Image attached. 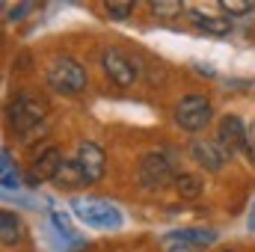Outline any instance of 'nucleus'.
<instances>
[{
  "mask_svg": "<svg viewBox=\"0 0 255 252\" xmlns=\"http://www.w3.org/2000/svg\"><path fill=\"white\" fill-rule=\"evenodd\" d=\"M71 211H74V217L83 223V226H89V229H119L122 226V214H119V208L113 205V202H107V199H95V196H86V199H74L71 202Z\"/></svg>",
  "mask_w": 255,
  "mask_h": 252,
  "instance_id": "nucleus-1",
  "label": "nucleus"
},
{
  "mask_svg": "<svg viewBox=\"0 0 255 252\" xmlns=\"http://www.w3.org/2000/svg\"><path fill=\"white\" fill-rule=\"evenodd\" d=\"M42 122H45V104L39 98H33L27 92L12 98V104H9V125H12V130L18 136L27 139L36 127H42Z\"/></svg>",
  "mask_w": 255,
  "mask_h": 252,
  "instance_id": "nucleus-2",
  "label": "nucleus"
},
{
  "mask_svg": "<svg viewBox=\"0 0 255 252\" xmlns=\"http://www.w3.org/2000/svg\"><path fill=\"white\" fill-rule=\"evenodd\" d=\"M48 86L60 95H77L86 86V68L74 57H57L48 65Z\"/></svg>",
  "mask_w": 255,
  "mask_h": 252,
  "instance_id": "nucleus-3",
  "label": "nucleus"
},
{
  "mask_svg": "<svg viewBox=\"0 0 255 252\" xmlns=\"http://www.w3.org/2000/svg\"><path fill=\"white\" fill-rule=\"evenodd\" d=\"M136 178L145 190H163L166 184H175V169H172V160L163 154V151H148L142 154L139 160V169H136Z\"/></svg>",
  "mask_w": 255,
  "mask_h": 252,
  "instance_id": "nucleus-4",
  "label": "nucleus"
},
{
  "mask_svg": "<svg viewBox=\"0 0 255 252\" xmlns=\"http://www.w3.org/2000/svg\"><path fill=\"white\" fill-rule=\"evenodd\" d=\"M211 101L205 98V95H184L181 101H178V107H175V122L184 127V130H202V127L211 122Z\"/></svg>",
  "mask_w": 255,
  "mask_h": 252,
  "instance_id": "nucleus-5",
  "label": "nucleus"
},
{
  "mask_svg": "<svg viewBox=\"0 0 255 252\" xmlns=\"http://www.w3.org/2000/svg\"><path fill=\"white\" fill-rule=\"evenodd\" d=\"M101 68H104V74L113 80V83H119V86H130L133 80H136V63L122 54V51H116V48H107L104 54H101Z\"/></svg>",
  "mask_w": 255,
  "mask_h": 252,
  "instance_id": "nucleus-6",
  "label": "nucleus"
},
{
  "mask_svg": "<svg viewBox=\"0 0 255 252\" xmlns=\"http://www.w3.org/2000/svg\"><path fill=\"white\" fill-rule=\"evenodd\" d=\"M74 163H77V169L83 172L86 184H98V181L104 178L107 160H104V151H101L95 142H80V145H77V154H74Z\"/></svg>",
  "mask_w": 255,
  "mask_h": 252,
  "instance_id": "nucleus-7",
  "label": "nucleus"
},
{
  "mask_svg": "<svg viewBox=\"0 0 255 252\" xmlns=\"http://www.w3.org/2000/svg\"><path fill=\"white\" fill-rule=\"evenodd\" d=\"M63 154H60V148H45L36 160H33V166H30V172H27V184H45V181H57V175H60V169H63Z\"/></svg>",
  "mask_w": 255,
  "mask_h": 252,
  "instance_id": "nucleus-8",
  "label": "nucleus"
},
{
  "mask_svg": "<svg viewBox=\"0 0 255 252\" xmlns=\"http://www.w3.org/2000/svg\"><path fill=\"white\" fill-rule=\"evenodd\" d=\"M247 142V125L238 119V116H223L220 127H217V145L226 157H232L238 148H244Z\"/></svg>",
  "mask_w": 255,
  "mask_h": 252,
  "instance_id": "nucleus-9",
  "label": "nucleus"
},
{
  "mask_svg": "<svg viewBox=\"0 0 255 252\" xmlns=\"http://www.w3.org/2000/svg\"><path fill=\"white\" fill-rule=\"evenodd\" d=\"M190 154H193V160H196L199 166H205L208 172H220V169H223V160H229V157L220 151V145L205 142V139H196V142H193Z\"/></svg>",
  "mask_w": 255,
  "mask_h": 252,
  "instance_id": "nucleus-10",
  "label": "nucleus"
},
{
  "mask_svg": "<svg viewBox=\"0 0 255 252\" xmlns=\"http://www.w3.org/2000/svg\"><path fill=\"white\" fill-rule=\"evenodd\" d=\"M193 27L202 30V33H208V36H226L232 30V21L220 18V15H202V12H196L193 15Z\"/></svg>",
  "mask_w": 255,
  "mask_h": 252,
  "instance_id": "nucleus-11",
  "label": "nucleus"
},
{
  "mask_svg": "<svg viewBox=\"0 0 255 252\" xmlns=\"http://www.w3.org/2000/svg\"><path fill=\"white\" fill-rule=\"evenodd\" d=\"M21 238H24V226H21V220H18L12 211H3V214H0V241H3L6 247H15Z\"/></svg>",
  "mask_w": 255,
  "mask_h": 252,
  "instance_id": "nucleus-12",
  "label": "nucleus"
},
{
  "mask_svg": "<svg viewBox=\"0 0 255 252\" xmlns=\"http://www.w3.org/2000/svg\"><path fill=\"white\" fill-rule=\"evenodd\" d=\"M202 178L199 175H190V172H181L178 178H175V190H178V196L181 199H196V196H202Z\"/></svg>",
  "mask_w": 255,
  "mask_h": 252,
  "instance_id": "nucleus-13",
  "label": "nucleus"
},
{
  "mask_svg": "<svg viewBox=\"0 0 255 252\" xmlns=\"http://www.w3.org/2000/svg\"><path fill=\"white\" fill-rule=\"evenodd\" d=\"M175 241H184V244H196V247H205V244H214L217 241V232H208V229H181V232H172Z\"/></svg>",
  "mask_w": 255,
  "mask_h": 252,
  "instance_id": "nucleus-14",
  "label": "nucleus"
},
{
  "mask_svg": "<svg viewBox=\"0 0 255 252\" xmlns=\"http://www.w3.org/2000/svg\"><path fill=\"white\" fill-rule=\"evenodd\" d=\"M57 181H60L63 187H80V184H86V178H83V172L77 169L74 160H65L63 169H60V175H57Z\"/></svg>",
  "mask_w": 255,
  "mask_h": 252,
  "instance_id": "nucleus-15",
  "label": "nucleus"
},
{
  "mask_svg": "<svg viewBox=\"0 0 255 252\" xmlns=\"http://www.w3.org/2000/svg\"><path fill=\"white\" fill-rule=\"evenodd\" d=\"M104 12H107V18H113V21H125V18H130V12H133V3L110 0V3L104 6Z\"/></svg>",
  "mask_w": 255,
  "mask_h": 252,
  "instance_id": "nucleus-16",
  "label": "nucleus"
},
{
  "mask_svg": "<svg viewBox=\"0 0 255 252\" xmlns=\"http://www.w3.org/2000/svg\"><path fill=\"white\" fill-rule=\"evenodd\" d=\"M3 187L6 190H15L18 187V178H15V166H12V154H9V148H3Z\"/></svg>",
  "mask_w": 255,
  "mask_h": 252,
  "instance_id": "nucleus-17",
  "label": "nucleus"
},
{
  "mask_svg": "<svg viewBox=\"0 0 255 252\" xmlns=\"http://www.w3.org/2000/svg\"><path fill=\"white\" fill-rule=\"evenodd\" d=\"M220 9L226 12V18H232V15H250L255 6L253 3H241V0H223Z\"/></svg>",
  "mask_w": 255,
  "mask_h": 252,
  "instance_id": "nucleus-18",
  "label": "nucleus"
},
{
  "mask_svg": "<svg viewBox=\"0 0 255 252\" xmlns=\"http://www.w3.org/2000/svg\"><path fill=\"white\" fill-rule=\"evenodd\" d=\"M181 9H184L181 3H163V0L160 3H151V12L154 15H178Z\"/></svg>",
  "mask_w": 255,
  "mask_h": 252,
  "instance_id": "nucleus-19",
  "label": "nucleus"
},
{
  "mask_svg": "<svg viewBox=\"0 0 255 252\" xmlns=\"http://www.w3.org/2000/svg\"><path fill=\"white\" fill-rule=\"evenodd\" d=\"M33 9V3H15L6 9V21H21V15H27Z\"/></svg>",
  "mask_w": 255,
  "mask_h": 252,
  "instance_id": "nucleus-20",
  "label": "nucleus"
},
{
  "mask_svg": "<svg viewBox=\"0 0 255 252\" xmlns=\"http://www.w3.org/2000/svg\"><path fill=\"white\" fill-rule=\"evenodd\" d=\"M244 151H247V157L255 160V122H250L247 127V142H244Z\"/></svg>",
  "mask_w": 255,
  "mask_h": 252,
  "instance_id": "nucleus-21",
  "label": "nucleus"
},
{
  "mask_svg": "<svg viewBox=\"0 0 255 252\" xmlns=\"http://www.w3.org/2000/svg\"><path fill=\"white\" fill-rule=\"evenodd\" d=\"M250 229H253V232H255V205H253V208H250Z\"/></svg>",
  "mask_w": 255,
  "mask_h": 252,
  "instance_id": "nucleus-22",
  "label": "nucleus"
},
{
  "mask_svg": "<svg viewBox=\"0 0 255 252\" xmlns=\"http://www.w3.org/2000/svg\"><path fill=\"white\" fill-rule=\"evenodd\" d=\"M172 252H187V250H172Z\"/></svg>",
  "mask_w": 255,
  "mask_h": 252,
  "instance_id": "nucleus-23",
  "label": "nucleus"
},
{
  "mask_svg": "<svg viewBox=\"0 0 255 252\" xmlns=\"http://www.w3.org/2000/svg\"><path fill=\"white\" fill-rule=\"evenodd\" d=\"M226 252H235V250H226Z\"/></svg>",
  "mask_w": 255,
  "mask_h": 252,
  "instance_id": "nucleus-24",
  "label": "nucleus"
}]
</instances>
